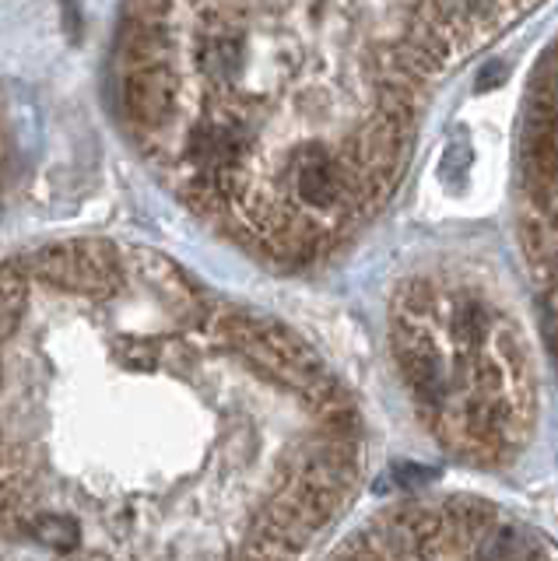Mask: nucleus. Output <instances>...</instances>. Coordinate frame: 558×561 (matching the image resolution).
<instances>
[{
    "label": "nucleus",
    "mask_w": 558,
    "mask_h": 561,
    "mask_svg": "<svg viewBox=\"0 0 558 561\" xmlns=\"http://www.w3.org/2000/svg\"><path fill=\"white\" fill-rule=\"evenodd\" d=\"M25 534L32 540L46 543L54 551H78L81 548V526L71 516H60V513H32Z\"/></svg>",
    "instance_id": "7ed1b4c3"
},
{
    "label": "nucleus",
    "mask_w": 558,
    "mask_h": 561,
    "mask_svg": "<svg viewBox=\"0 0 558 561\" xmlns=\"http://www.w3.org/2000/svg\"><path fill=\"white\" fill-rule=\"evenodd\" d=\"M516 148V232L558 341V35L531 78Z\"/></svg>",
    "instance_id": "f03ea898"
},
{
    "label": "nucleus",
    "mask_w": 558,
    "mask_h": 561,
    "mask_svg": "<svg viewBox=\"0 0 558 561\" xmlns=\"http://www.w3.org/2000/svg\"><path fill=\"white\" fill-rule=\"evenodd\" d=\"M545 0H172L253 165L299 201L383 207L429 92Z\"/></svg>",
    "instance_id": "f257e3e1"
}]
</instances>
